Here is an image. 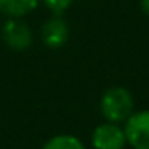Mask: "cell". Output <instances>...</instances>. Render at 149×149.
<instances>
[{
  "label": "cell",
  "mask_w": 149,
  "mask_h": 149,
  "mask_svg": "<svg viewBox=\"0 0 149 149\" xmlns=\"http://www.w3.org/2000/svg\"><path fill=\"white\" fill-rule=\"evenodd\" d=\"M92 146L95 149H123L127 146L125 130L118 123H101L92 132Z\"/></svg>",
  "instance_id": "4"
},
{
  "label": "cell",
  "mask_w": 149,
  "mask_h": 149,
  "mask_svg": "<svg viewBox=\"0 0 149 149\" xmlns=\"http://www.w3.org/2000/svg\"><path fill=\"white\" fill-rule=\"evenodd\" d=\"M40 0H0V12L7 17H24L38 7Z\"/></svg>",
  "instance_id": "6"
},
{
  "label": "cell",
  "mask_w": 149,
  "mask_h": 149,
  "mask_svg": "<svg viewBox=\"0 0 149 149\" xmlns=\"http://www.w3.org/2000/svg\"><path fill=\"white\" fill-rule=\"evenodd\" d=\"M139 5H141V9H142V12L149 16V0H139Z\"/></svg>",
  "instance_id": "9"
},
{
  "label": "cell",
  "mask_w": 149,
  "mask_h": 149,
  "mask_svg": "<svg viewBox=\"0 0 149 149\" xmlns=\"http://www.w3.org/2000/svg\"><path fill=\"white\" fill-rule=\"evenodd\" d=\"M127 144L134 149H149V111L132 113L125 121Z\"/></svg>",
  "instance_id": "3"
},
{
  "label": "cell",
  "mask_w": 149,
  "mask_h": 149,
  "mask_svg": "<svg viewBox=\"0 0 149 149\" xmlns=\"http://www.w3.org/2000/svg\"><path fill=\"white\" fill-rule=\"evenodd\" d=\"M101 113L106 121L121 123L134 113V97L123 87L108 88L101 97Z\"/></svg>",
  "instance_id": "1"
},
{
  "label": "cell",
  "mask_w": 149,
  "mask_h": 149,
  "mask_svg": "<svg viewBox=\"0 0 149 149\" xmlns=\"http://www.w3.org/2000/svg\"><path fill=\"white\" fill-rule=\"evenodd\" d=\"M43 2V5L50 10V12H54V14H63L66 9H70V5L73 3L74 0H42Z\"/></svg>",
  "instance_id": "8"
},
{
  "label": "cell",
  "mask_w": 149,
  "mask_h": 149,
  "mask_svg": "<svg viewBox=\"0 0 149 149\" xmlns=\"http://www.w3.org/2000/svg\"><path fill=\"white\" fill-rule=\"evenodd\" d=\"M2 40L12 50H26L33 43V31L21 17H9L2 26Z\"/></svg>",
  "instance_id": "2"
},
{
  "label": "cell",
  "mask_w": 149,
  "mask_h": 149,
  "mask_svg": "<svg viewBox=\"0 0 149 149\" xmlns=\"http://www.w3.org/2000/svg\"><path fill=\"white\" fill-rule=\"evenodd\" d=\"M42 149H85V146L78 137L70 134H61V135L50 137Z\"/></svg>",
  "instance_id": "7"
},
{
  "label": "cell",
  "mask_w": 149,
  "mask_h": 149,
  "mask_svg": "<svg viewBox=\"0 0 149 149\" xmlns=\"http://www.w3.org/2000/svg\"><path fill=\"white\" fill-rule=\"evenodd\" d=\"M68 37H70V28L68 23L61 17V14H54L42 26V42L49 49L63 47L68 42Z\"/></svg>",
  "instance_id": "5"
}]
</instances>
